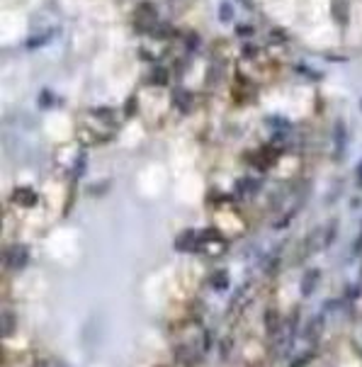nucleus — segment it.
I'll return each mask as SVG.
<instances>
[{"label": "nucleus", "instance_id": "1", "mask_svg": "<svg viewBox=\"0 0 362 367\" xmlns=\"http://www.w3.org/2000/svg\"><path fill=\"white\" fill-rule=\"evenodd\" d=\"M158 10L151 5V3H141L136 8V15H134V30L141 32V34H153V30L158 27Z\"/></svg>", "mask_w": 362, "mask_h": 367}, {"label": "nucleus", "instance_id": "2", "mask_svg": "<svg viewBox=\"0 0 362 367\" xmlns=\"http://www.w3.org/2000/svg\"><path fill=\"white\" fill-rule=\"evenodd\" d=\"M331 10H333V17H338V22L343 27L350 22V5H347V0H333Z\"/></svg>", "mask_w": 362, "mask_h": 367}, {"label": "nucleus", "instance_id": "3", "mask_svg": "<svg viewBox=\"0 0 362 367\" xmlns=\"http://www.w3.org/2000/svg\"><path fill=\"white\" fill-rule=\"evenodd\" d=\"M56 30H49V32H39V34H32L27 42H25V47L27 49H39V47H44V44H49V39H51V34H54Z\"/></svg>", "mask_w": 362, "mask_h": 367}, {"label": "nucleus", "instance_id": "4", "mask_svg": "<svg viewBox=\"0 0 362 367\" xmlns=\"http://www.w3.org/2000/svg\"><path fill=\"white\" fill-rule=\"evenodd\" d=\"M148 83H151V85H165V83H168V68H163V66H156V68L151 71V78H148Z\"/></svg>", "mask_w": 362, "mask_h": 367}, {"label": "nucleus", "instance_id": "5", "mask_svg": "<svg viewBox=\"0 0 362 367\" xmlns=\"http://www.w3.org/2000/svg\"><path fill=\"white\" fill-rule=\"evenodd\" d=\"M173 100H175V105H177V107H183L185 112H188V110H190V105H192V95H190L188 90H175V97H173Z\"/></svg>", "mask_w": 362, "mask_h": 367}, {"label": "nucleus", "instance_id": "6", "mask_svg": "<svg viewBox=\"0 0 362 367\" xmlns=\"http://www.w3.org/2000/svg\"><path fill=\"white\" fill-rule=\"evenodd\" d=\"M219 20L221 22H231L234 20V5L229 3V0H221L219 3Z\"/></svg>", "mask_w": 362, "mask_h": 367}, {"label": "nucleus", "instance_id": "7", "mask_svg": "<svg viewBox=\"0 0 362 367\" xmlns=\"http://www.w3.org/2000/svg\"><path fill=\"white\" fill-rule=\"evenodd\" d=\"M335 141H338V156H343V146H345V124L335 122Z\"/></svg>", "mask_w": 362, "mask_h": 367}, {"label": "nucleus", "instance_id": "8", "mask_svg": "<svg viewBox=\"0 0 362 367\" xmlns=\"http://www.w3.org/2000/svg\"><path fill=\"white\" fill-rule=\"evenodd\" d=\"M260 54V49H258V44H243V49H241V56L246 59V61H251V59H255Z\"/></svg>", "mask_w": 362, "mask_h": 367}, {"label": "nucleus", "instance_id": "9", "mask_svg": "<svg viewBox=\"0 0 362 367\" xmlns=\"http://www.w3.org/2000/svg\"><path fill=\"white\" fill-rule=\"evenodd\" d=\"M255 34V30L251 27V25H236V37H253Z\"/></svg>", "mask_w": 362, "mask_h": 367}, {"label": "nucleus", "instance_id": "10", "mask_svg": "<svg viewBox=\"0 0 362 367\" xmlns=\"http://www.w3.org/2000/svg\"><path fill=\"white\" fill-rule=\"evenodd\" d=\"M185 44H188V51L192 54V51H195V49H197V47L202 44V39H200L197 34H188V39H185Z\"/></svg>", "mask_w": 362, "mask_h": 367}, {"label": "nucleus", "instance_id": "11", "mask_svg": "<svg viewBox=\"0 0 362 367\" xmlns=\"http://www.w3.org/2000/svg\"><path fill=\"white\" fill-rule=\"evenodd\" d=\"M299 71H301V73H306V78H311V80H318V78L323 76L321 71H311V68H306V66H299Z\"/></svg>", "mask_w": 362, "mask_h": 367}, {"label": "nucleus", "instance_id": "12", "mask_svg": "<svg viewBox=\"0 0 362 367\" xmlns=\"http://www.w3.org/2000/svg\"><path fill=\"white\" fill-rule=\"evenodd\" d=\"M39 105H42V107H49V105H51V93H49V90H42V95H39Z\"/></svg>", "mask_w": 362, "mask_h": 367}]
</instances>
